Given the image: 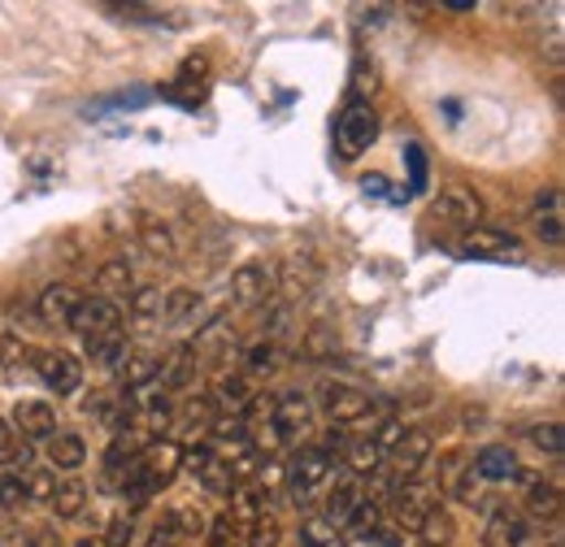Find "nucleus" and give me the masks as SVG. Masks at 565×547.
I'll return each mask as SVG.
<instances>
[{"instance_id":"obj_1","label":"nucleus","mask_w":565,"mask_h":547,"mask_svg":"<svg viewBox=\"0 0 565 547\" xmlns=\"http://www.w3.org/2000/svg\"><path fill=\"white\" fill-rule=\"evenodd\" d=\"M179 461H183V448H179L174 439H152V443L143 448L140 457H136V465H131L127 491H122V500L131 504V513L140 508L143 500L161 495V491L174 482V470H179Z\"/></svg>"},{"instance_id":"obj_2","label":"nucleus","mask_w":565,"mask_h":547,"mask_svg":"<svg viewBox=\"0 0 565 547\" xmlns=\"http://www.w3.org/2000/svg\"><path fill=\"white\" fill-rule=\"evenodd\" d=\"M331 474H335V457L331 452H322L318 443L296 448L291 461H287V491H291L296 504H309L331 482Z\"/></svg>"},{"instance_id":"obj_3","label":"nucleus","mask_w":565,"mask_h":547,"mask_svg":"<svg viewBox=\"0 0 565 547\" xmlns=\"http://www.w3.org/2000/svg\"><path fill=\"white\" fill-rule=\"evenodd\" d=\"M452 253L466 257V261H495V266H513V261L526 257L522 239L509 235V230H495V226H470V230L452 244Z\"/></svg>"},{"instance_id":"obj_4","label":"nucleus","mask_w":565,"mask_h":547,"mask_svg":"<svg viewBox=\"0 0 565 547\" xmlns=\"http://www.w3.org/2000/svg\"><path fill=\"white\" fill-rule=\"evenodd\" d=\"M379 139V114L370 109V100H349L335 118V148L344 161H356L370 143Z\"/></svg>"},{"instance_id":"obj_5","label":"nucleus","mask_w":565,"mask_h":547,"mask_svg":"<svg viewBox=\"0 0 565 547\" xmlns=\"http://www.w3.org/2000/svg\"><path fill=\"white\" fill-rule=\"evenodd\" d=\"M439 504V491H435V482H426L423 474L418 479H405L392 486V495H387V508H392V517L401 522V526H409V530H418L423 526V517Z\"/></svg>"},{"instance_id":"obj_6","label":"nucleus","mask_w":565,"mask_h":547,"mask_svg":"<svg viewBox=\"0 0 565 547\" xmlns=\"http://www.w3.org/2000/svg\"><path fill=\"white\" fill-rule=\"evenodd\" d=\"M35 374H40V383L53 392V396H74L78 387H83V365H78V356L74 352H62V347H44V352H35Z\"/></svg>"},{"instance_id":"obj_7","label":"nucleus","mask_w":565,"mask_h":547,"mask_svg":"<svg viewBox=\"0 0 565 547\" xmlns=\"http://www.w3.org/2000/svg\"><path fill=\"white\" fill-rule=\"evenodd\" d=\"M71 331L83 340H100V335H118L122 331V304L105 300V296H83L71 318Z\"/></svg>"},{"instance_id":"obj_8","label":"nucleus","mask_w":565,"mask_h":547,"mask_svg":"<svg viewBox=\"0 0 565 547\" xmlns=\"http://www.w3.org/2000/svg\"><path fill=\"white\" fill-rule=\"evenodd\" d=\"M179 465H183L192 479L201 482L210 495H231V491H235V474H231V465H226V461H222L213 448H205V443L188 448Z\"/></svg>"},{"instance_id":"obj_9","label":"nucleus","mask_w":565,"mask_h":547,"mask_svg":"<svg viewBox=\"0 0 565 547\" xmlns=\"http://www.w3.org/2000/svg\"><path fill=\"white\" fill-rule=\"evenodd\" d=\"M430 435L426 430H405L401 439H396V448L383 457L387 461V470L396 474V482H405V479H418L423 474V465L430 461Z\"/></svg>"},{"instance_id":"obj_10","label":"nucleus","mask_w":565,"mask_h":547,"mask_svg":"<svg viewBox=\"0 0 565 547\" xmlns=\"http://www.w3.org/2000/svg\"><path fill=\"white\" fill-rule=\"evenodd\" d=\"M318 396H322V409H327L331 421H361V417H370V409H374L370 392H361L353 383H322Z\"/></svg>"},{"instance_id":"obj_11","label":"nucleus","mask_w":565,"mask_h":547,"mask_svg":"<svg viewBox=\"0 0 565 547\" xmlns=\"http://www.w3.org/2000/svg\"><path fill=\"white\" fill-rule=\"evenodd\" d=\"M365 500H370L365 479H353V474H349V479H340L331 491H327V500H322V522H331L335 530H344Z\"/></svg>"},{"instance_id":"obj_12","label":"nucleus","mask_w":565,"mask_h":547,"mask_svg":"<svg viewBox=\"0 0 565 547\" xmlns=\"http://www.w3.org/2000/svg\"><path fill=\"white\" fill-rule=\"evenodd\" d=\"M205 87H210V57L205 53H196V57H188L179 74H174V83H170V100L174 105H183V109H196L201 100H205Z\"/></svg>"},{"instance_id":"obj_13","label":"nucleus","mask_w":565,"mask_h":547,"mask_svg":"<svg viewBox=\"0 0 565 547\" xmlns=\"http://www.w3.org/2000/svg\"><path fill=\"white\" fill-rule=\"evenodd\" d=\"M231 296H235L239 309H257V304H266L275 296V274L266 266H257V261H248V266H239L231 274Z\"/></svg>"},{"instance_id":"obj_14","label":"nucleus","mask_w":565,"mask_h":547,"mask_svg":"<svg viewBox=\"0 0 565 547\" xmlns=\"http://www.w3.org/2000/svg\"><path fill=\"white\" fill-rule=\"evenodd\" d=\"M13 430H18L26 443L53 439V435H57V409H53L49 400H18V409H13Z\"/></svg>"},{"instance_id":"obj_15","label":"nucleus","mask_w":565,"mask_h":547,"mask_svg":"<svg viewBox=\"0 0 565 547\" xmlns=\"http://www.w3.org/2000/svg\"><path fill=\"white\" fill-rule=\"evenodd\" d=\"M196 530H201V517L188 513V508H174V513H166V517L148 530V544L143 547H183V539H192Z\"/></svg>"},{"instance_id":"obj_16","label":"nucleus","mask_w":565,"mask_h":547,"mask_svg":"<svg viewBox=\"0 0 565 547\" xmlns=\"http://www.w3.org/2000/svg\"><path fill=\"white\" fill-rule=\"evenodd\" d=\"M531 539V526L522 513H509V508H495L488 530H483V547H526Z\"/></svg>"},{"instance_id":"obj_17","label":"nucleus","mask_w":565,"mask_h":547,"mask_svg":"<svg viewBox=\"0 0 565 547\" xmlns=\"http://www.w3.org/2000/svg\"><path fill=\"white\" fill-rule=\"evenodd\" d=\"M439 213H444L452 226L470 230V226H479V217H483V201H479V192H470V187H448V192L439 196Z\"/></svg>"},{"instance_id":"obj_18","label":"nucleus","mask_w":565,"mask_h":547,"mask_svg":"<svg viewBox=\"0 0 565 547\" xmlns=\"http://www.w3.org/2000/svg\"><path fill=\"white\" fill-rule=\"evenodd\" d=\"M192 374H196V347L183 343V347H174V352L157 365V387H161V392H179V387L192 383Z\"/></svg>"},{"instance_id":"obj_19","label":"nucleus","mask_w":565,"mask_h":547,"mask_svg":"<svg viewBox=\"0 0 565 547\" xmlns=\"http://www.w3.org/2000/svg\"><path fill=\"white\" fill-rule=\"evenodd\" d=\"M475 474L483 482H509L522 474V465H518V457H513L504 443H488V448H479V457H475Z\"/></svg>"},{"instance_id":"obj_20","label":"nucleus","mask_w":565,"mask_h":547,"mask_svg":"<svg viewBox=\"0 0 565 547\" xmlns=\"http://www.w3.org/2000/svg\"><path fill=\"white\" fill-rule=\"evenodd\" d=\"M78 300H83V296L74 291L71 282H53V287H44V296H40V318H44L49 326H71Z\"/></svg>"},{"instance_id":"obj_21","label":"nucleus","mask_w":565,"mask_h":547,"mask_svg":"<svg viewBox=\"0 0 565 547\" xmlns=\"http://www.w3.org/2000/svg\"><path fill=\"white\" fill-rule=\"evenodd\" d=\"M31 461H35V452H31V443L0 417V465H4V474H26L31 470Z\"/></svg>"},{"instance_id":"obj_22","label":"nucleus","mask_w":565,"mask_h":547,"mask_svg":"<svg viewBox=\"0 0 565 547\" xmlns=\"http://www.w3.org/2000/svg\"><path fill=\"white\" fill-rule=\"evenodd\" d=\"M49 443V465L53 470H78L83 461H87V443H83V435H74V430H57L53 439H44Z\"/></svg>"},{"instance_id":"obj_23","label":"nucleus","mask_w":565,"mask_h":547,"mask_svg":"<svg viewBox=\"0 0 565 547\" xmlns=\"http://www.w3.org/2000/svg\"><path fill=\"white\" fill-rule=\"evenodd\" d=\"M83 347H87L92 365H100V369H122V361L131 356L127 331H118V335H100V340H83Z\"/></svg>"},{"instance_id":"obj_24","label":"nucleus","mask_w":565,"mask_h":547,"mask_svg":"<svg viewBox=\"0 0 565 547\" xmlns=\"http://www.w3.org/2000/svg\"><path fill=\"white\" fill-rule=\"evenodd\" d=\"M344 465H349V474L353 479H370L379 465H383V452H379V443L365 435V439H349L344 443Z\"/></svg>"},{"instance_id":"obj_25","label":"nucleus","mask_w":565,"mask_h":547,"mask_svg":"<svg viewBox=\"0 0 565 547\" xmlns=\"http://www.w3.org/2000/svg\"><path fill=\"white\" fill-rule=\"evenodd\" d=\"M53 513L62 517V522H78L83 517V508H87V486L78 479H66V482H57V491H53Z\"/></svg>"},{"instance_id":"obj_26","label":"nucleus","mask_w":565,"mask_h":547,"mask_svg":"<svg viewBox=\"0 0 565 547\" xmlns=\"http://www.w3.org/2000/svg\"><path fill=\"white\" fill-rule=\"evenodd\" d=\"M535 235L548 239V244H562V196L557 192L540 196V205H535Z\"/></svg>"},{"instance_id":"obj_27","label":"nucleus","mask_w":565,"mask_h":547,"mask_svg":"<svg viewBox=\"0 0 565 547\" xmlns=\"http://www.w3.org/2000/svg\"><path fill=\"white\" fill-rule=\"evenodd\" d=\"M418 535H423L430 547H448V544H452V535H457V522H452V513H448L444 504H435V508L423 517Z\"/></svg>"},{"instance_id":"obj_28","label":"nucleus","mask_w":565,"mask_h":547,"mask_svg":"<svg viewBox=\"0 0 565 547\" xmlns=\"http://www.w3.org/2000/svg\"><path fill=\"white\" fill-rule=\"evenodd\" d=\"M526 513L531 517H557L562 513V491L553 486V482H531V491H526Z\"/></svg>"},{"instance_id":"obj_29","label":"nucleus","mask_w":565,"mask_h":547,"mask_svg":"<svg viewBox=\"0 0 565 547\" xmlns=\"http://www.w3.org/2000/svg\"><path fill=\"white\" fill-rule=\"evenodd\" d=\"M131 287H136V278H131V266H127V261H109V266H100V296H105V300L131 296Z\"/></svg>"},{"instance_id":"obj_30","label":"nucleus","mask_w":565,"mask_h":547,"mask_svg":"<svg viewBox=\"0 0 565 547\" xmlns=\"http://www.w3.org/2000/svg\"><path fill=\"white\" fill-rule=\"evenodd\" d=\"M300 547H349V539H344V530H335L331 522L309 517V522L300 526Z\"/></svg>"},{"instance_id":"obj_31","label":"nucleus","mask_w":565,"mask_h":547,"mask_svg":"<svg viewBox=\"0 0 565 547\" xmlns=\"http://www.w3.org/2000/svg\"><path fill=\"white\" fill-rule=\"evenodd\" d=\"M31 361H35V347L22 340V335H0V365L22 369V365H31Z\"/></svg>"},{"instance_id":"obj_32","label":"nucleus","mask_w":565,"mask_h":547,"mask_svg":"<svg viewBox=\"0 0 565 547\" xmlns=\"http://www.w3.org/2000/svg\"><path fill=\"white\" fill-rule=\"evenodd\" d=\"M22 486H26V504H31V500H35V504H49L53 491H57V479H53L49 470H26V474H22Z\"/></svg>"},{"instance_id":"obj_33","label":"nucleus","mask_w":565,"mask_h":547,"mask_svg":"<svg viewBox=\"0 0 565 547\" xmlns=\"http://www.w3.org/2000/svg\"><path fill=\"white\" fill-rule=\"evenodd\" d=\"M279 535H282L279 517H275V513H262V517L248 526L244 539H248V547H279Z\"/></svg>"},{"instance_id":"obj_34","label":"nucleus","mask_w":565,"mask_h":547,"mask_svg":"<svg viewBox=\"0 0 565 547\" xmlns=\"http://www.w3.org/2000/svg\"><path fill=\"white\" fill-rule=\"evenodd\" d=\"M131 309H136V318H143V322H157V318L166 313V296H161L157 287H140V291L131 296Z\"/></svg>"},{"instance_id":"obj_35","label":"nucleus","mask_w":565,"mask_h":547,"mask_svg":"<svg viewBox=\"0 0 565 547\" xmlns=\"http://www.w3.org/2000/svg\"><path fill=\"white\" fill-rule=\"evenodd\" d=\"M239 539H244V530H239V522L231 513L210 522V547H239Z\"/></svg>"},{"instance_id":"obj_36","label":"nucleus","mask_w":565,"mask_h":547,"mask_svg":"<svg viewBox=\"0 0 565 547\" xmlns=\"http://www.w3.org/2000/svg\"><path fill=\"white\" fill-rule=\"evenodd\" d=\"M405 161H409V187H405V196H418V192H426V152H423V143H409V148H405Z\"/></svg>"},{"instance_id":"obj_37","label":"nucleus","mask_w":565,"mask_h":547,"mask_svg":"<svg viewBox=\"0 0 565 547\" xmlns=\"http://www.w3.org/2000/svg\"><path fill=\"white\" fill-rule=\"evenodd\" d=\"M244 365H248V374H270L275 369V343H253L248 352H244Z\"/></svg>"},{"instance_id":"obj_38","label":"nucleus","mask_w":565,"mask_h":547,"mask_svg":"<svg viewBox=\"0 0 565 547\" xmlns=\"http://www.w3.org/2000/svg\"><path fill=\"white\" fill-rule=\"evenodd\" d=\"M349 530H353L356 539H370V535L379 530V504H374V500H365V504L356 508L353 522H349Z\"/></svg>"},{"instance_id":"obj_39","label":"nucleus","mask_w":565,"mask_h":547,"mask_svg":"<svg viewBox=\"0 0 565 547\" xmlns=\"http://www.w3.org/2000/svg\"><path fill=\"white\" fill-rule=\"evenodd\" d=\"M531 443H535V448H544V452H553V457H562V448H565L562 426H557V421H548V426H535V430H531Z\"/></svg>"},{"instance_id":"obj_40","label":"nucleus","mask_w":565,"mask_h":547,"mask_svg":"<svg viewBox=\"0 0 565 547\" xmlns=\"http://www.w3.org/2000/svg\"><path fill=\"white\" fill-rule=\"evenodd\" d=\"M131 535H136V513L114 517V522H109V530H105V544H100V547H127V544H131Z\"/></svg>"},{"instance_id":"obj_41","label":"nucleus","mask_w":565,"mask_h":547,"mask_svg":"<svg viewBox=\"0 0 565 547\" xmlns=\"http://www.w3.org/2000/svg\"><path fill=\"white\" fill-rule=\"evenodd\" d=\"M192 304H196V291H188V287L170 291V296H166V313H161V322H179V318H183Z\"/></svg>"},{"instance_id":"obj_42","label":"nucleus","mask_w":565,"mask_h":547,"mask_svg":"<svg viewBox=\"0 0 565 547\" xmlns=\"http://www.w3.org/2000/svg\"><path fill=\"white\" fill-rule=\"evenodd\" d=\"M26 504V486L18 474H0V508H22Z\"/></svg>"},{"instance_id":"obj_43","label":"nucleus","mask_w":565,"mask_h":547,"mask_svg":"<svg viewBox=\"0 0 565 547\" xmlns=\"http://www.w3.org/2000/svg\"><path fill=\"white\" fill-rule=\"evenodd\" d=\"M143 244H148V253H157L161 261H170V257H174V244H170L166 226H143Z\"/></svg>"},{"instance_id":"obj_44","label":"nucleus","mask_w":565,"mask_h":547,"mask_svg":"<svg viewBox=\"0 0 565 547\" xmlns=\"http://www.w3.org/2000/svg\"><path fill=\"white\" fill-rule=\"evenodd\" d=\"M401 435H405V426H401V421H383V426H379V435H370V439H374V443H379V452L387 457V452L396 448V439H401Z\"/></svg>"},{"instance_id":"obj_45","label":"nucleus","mask_w":565,"mask_h":547,"mask_svg":"<svg viewBox=\"0 0 565 547\" xmlns=\"http://www.w3.org/2000/svg\"><path fill=\"white\" fill-rule=\"evenodd\" d=\"M26 547H53V539L49 535H35V539H26Z\"/></svg>"},{"instance_id":"obj_46","label":"nucleus","mask_w":565,"mask_h":547,"mask_svg":"<svg viewBox=\"0 0 565 547\" xmlns=\"http://www.w3.org/2000/svg\"><path fill=\"white\" fill-rule=\"evenodd\" d=\"M74 547H100V539H83V544H74Z\"/></svg>"}]
</instances>
